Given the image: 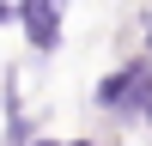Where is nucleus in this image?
<instances>
[{
  "label": "nucleus",
  "mask_w": 152,
  "mask_h": 146,
  "mask_svg": "<svg viewBox=\"0 0 152 146\" xmlns=\"http://www.w3.org/2000/svg\"><path fill=\"white\" fill-rule=\"evenodd\" d=\"M152 104V55H128L116 73H104V85H97V110H104L116 128H134L140 122V110Z\"/></svg>",
  "instance_id": "f257e3e1"
},
{
  "label": "nucleus",
  "mask_w": 152,
  "mask_h": 146,
  "mask_svg": "<svg viewBox=\"0 0 152 146\" xmlns=\"http://www.w3.org/2000/svg\"><path fill=\"white\" fill-rule=\"evenodd\" d=\"M140 122H146V128H152V104H146V110H140Z\"/></svg>",
  "instance_id": "20e7f679"
},
{
  "label": "nucleus",
  "mask_w": 152,
  "mask_h": 146,
  "mask_svg": "<svg viewBox=\"0 0 152 146\" xmlns=\"http://www.w3.org/2000/svg\"><path fill=\"white\" fill-rule=\"evenodd\" d=\"M18 18H24V36H31L37 55H49V49L61 43V0H24Z\"/></svg>",
  "instance_id": "f03ea898"
},
{
  "label": "nucleus",
  "mask_w": 152,
  "mask_h": 146,
  "mask_svg": "<svg viewBox=\"0 0 152 146\" xmlns=\"http://www.w3.org/2000/svg\"><path fill=\"white\" fill-rule=\"evenodd\" d=\"M140 49L152 55V6H146V31H140Z\"/></svg>",
  "instance_id": "7ed1b4c3"
},
{
  "label": "nucleus",
  "mask_w": 152,
  "mask_h": 146,
  "mask_svg": "<svg viewBox=\"0 0 152 146\" xmlns=\"http://www.w3.org/2000/svg\"><path fill=\"white\" fill-rule=\"evenodd\" d=\"M73 146H97V140H73Z\"/></svg>",
  "instance_id": "39448f33"
}]
</instances>
